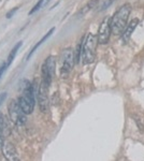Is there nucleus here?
Here are the masks:
<instances>
[{"label":"nucleus","mask_w":144,"mask_h":161,"mask_svg":"<svg viewBox=\"0 0 144 161\" xmlns=\"http://www.w3.org/2000/svg\"><path fill=\"white\" fill-rule=\"evenodd\" d=\"M131 12V6L129 3L122 6L117 10L113 17H111V31L115 36H122L125 28L127 27L129 14Z\"/></svg>","instance_id":"f257e3e1"},{"label":"nucleus","mask_w":144,"mask_h":161,"mask_svg":"<svg viewBox=\"0 0 144 161\" xmlns=\"http://www.w3.org/2000/svg\"><path fill=\"white\" fill-rule=\"evenodd\" d=\"M98 45V40L97 36L93 33H88L86 36V39L83 43V48H82V60L83 63L88 65L93 63L96 58V48Z\"/></svg>","instance_id":"f03ea898"},{"label":"nucleus","mask_w":144,"mask_h":161,"mask_svg":"<svg viewBox=\"0 0 144 161\" xmlns=\"http://www.w3.org/2000/svg\"><path fill=\"white\" fill-rule=\"evenodd\" d=\"M61 60H63V66L60 69V74L63 78H67L69 76L71 70L73 69V66L75 62L74 52L70 47H67L61 53Z\"/></svg>","instance_id":"7ed1b4c3"},{"label":"nucleus","mask_w":144,"mask_h":161,"mask_svg":"<svg viewBox=\"0 0 144 161\" xmlns=\"http://www.w3.org/2000/svg\"><path fill=\"white\" fill-rule=\"evenodd\" d=\"M9 115L10 119L13 124H15L16 126H23L26 122V114L23 112V110L21 109L20 104L17 101L12 100L9 104Z\"/></svg>","instance_id":"20e7f679"},{"label":"nucleus","mask_w":144,"mask_h":161,"mask_svg":"<svg viewBox=\"0 0 144 161\" xmlns=\"http://www.w3.org/2000/svg\"><path fill=\"white\" fill-rule=\"evenodd\" d=\"M55 69H56V58L54 56H48L42 66V80H45L48 85H51L53 76L55 75Z\"/></svg>","instance_id":"39448f33"},{"label":"nucleus","mask_w":144,"mask_h":161,"mask_svg":"<svg viewBox=\"0 0 144 161\" xmlns=\"http://www.w3.org/2000/svg\"><path fill=\"white\" fill-rule=\"evenodd\" d=\"M48 85L45 80H42L41 84L39 86V94H38V102H39V107L40 111L42 113H47L48 112V105H50V102H48Z\"/></svg>","instance_id":"423d86ee"},{"label":"nucleus","mask_w":144,"mask_h":161,"mask_svg":"<svg viewBox=\"0 0 144 161\" xmlns=\"http://www.w3.org/2000/svg\"><path fill=\"white\" fill-rule=\"evenodd\" d=\"M111 18L105 17L101 22L100 26L98 29V35H97V40L99 44H107L111 37Z\"/></svg>","instance_id":"0eeeda50"},{"label":"nucleus","mask_w":144,"mask_h":161,"mask_svg":"<svg viewBox=\"0 0 144 161\" xmlns=\"http://www.w3.org/2000/svg\"><path fill=\"white\" fill-rule=\"evenodd\" d=\"M2 152L3 155H5L6 159L9 161H16L20 160V157L17 155V152H16V148L14 147V145L12 143H5L2 145Z\"/></svg>","instance_id":"6e6552de"},{"label":"nucleus","mask_w":144,"mask_h":161,"mask_svg":"<svg viewBox=\"0 0 144 161\" xmlns=\"http://www.w3.org/2000/svg\"><path fill=\"white\" fill-rule=\"evenodd\" d=\"M138 24H139V20H138V18H135V20H132L130 23H129V25H127V27L125 28L124 32L122 33V42L124 44H127L129 42V40H130L133 31H135V28H137Z\"/></svg>","instance_id":"1a4fd4ad"},{"label":"nucleus","mask_w":144,"mask_h":161,"mask_svg":"<svg viewBox=\"0 0 144 161\" xmlns=\"http://www.w3.org/2000/svg\"><path fill=\"white\" fill-rule=\"evenodd\" d=\"M18 104H20V107H21V109L23 110V112H24L25 114H31L33 112V109L35 107H32V105H30L29 104L27 101H25L24 99L22 98V97H20V99H18Z\"/></svg>","instance_id":"9d476101"},{"label":"nucleus","mask_w":144,"mask_h":161,"mask_svg":"<svg viewBox=\"0 0 144 161\" xmlns=\"http://www.w3.org/2000/svg\"><path fill=\"white\" fill-rule=\"evenodd\" d=\"M54 31H55V28H52V29H51V30H50V31H48V32H47V33H46V35H45V36H44V37H43V38H42V39H41V40H40V41H39V42H38V43H37V44H36V45H35V46H33V47H32V50H31V52H30V53H29V55H28V57H27V58H28V59H29V58H30V57H31V56H32V54H33V53H35V52H36V50H37V48H38V47H39V46H40V45H41V44H42V43H43V42H44V41H46V40H47V39H48V38H50V37H51V35H52V33H53V32H54Z\"/></svg>","instance_id":"9b49d317"},{"label":"nucleus","mask_w":144,"mask_h":161,"mask_svg":"<svg viewBox=\"0 0 144 161\" xmlns=\"http://www.w3.org/2000/svg\"><path fill=\"white\" fill-rule=\"evenodd\" d=\"M0 129L2 131L3 135H8L9 134V126H8V122L6 120V117L3 114L0 113Z\"/></svg>","instance_id":"f8f14e48"},{"label":"nucleus","mask_w":144,"mask_h":161,"mask_svg":"<svg viewBox=\"0 0 144 161\" xmlns=\"http://www.w3.org/2000/svg\"><path fill=\"white\" fill-rule=\"evenodd\" d=\"M22 43H23L22 41L17 42V43H16V45L13 47V50L11 51V53H10L9 57H8L7 66H10V65H11V62H12V61H13V59H14V57H15V55H16V53H17V51L20 50V47H21V46H22Z\"/></svg>","instance_id":"ddd939ff"},{"label":"nucleus","mask_w":144,"mask_h":161,"mask_svg":"<svg viewBox=\"0 0 144 161\" xmlns=\"http://www.w3.org/2000/svg\"><path fill=\"white\" fill-rule=\"evenodd\" d=\"M83 43H84V38L81 39V42L78 44L77 46V51L74 52V57H75V62L79 63L81 60V56H82V48H83Z\"/></svg>","instance_id":"4468645a"},{"label":"nucleus","mask_w":144,"mask_h":161,"mask_svg":"<svg viewBox=\"0 0 144 161\" xmlns=\"http://www.w3.org/2000/svg\"><path fill=\"white\" fill-rule=\"evenodd\" d=\"M43 1H44V0H39V1H38V3H37V5H36L35 7L32 8V10H31V11L29 12V14H33V13H35V12H37L38 10H40V8H41V6L43 5Z\"/></svg>","instance_id":"2eb2a0df"},{"label":"nucleus","mask_w":144,"mask_h":161,"mask_svg":"<svg viewBox=\"0 0 144 161\" xmlns=\"http://www.w3.org/2000/svg\"><path fill=\"white\" fill-rule=\"evenodd\" d=\"M113 2V0H109V1H108V2H104L102 5V7H101V9H100V11H102V10H104V9H107L108 7H109L110 5H111V3Z\"/></svg>","instance_id":"dca6fc26"},{"label":"nucleus","mask_w":144,"mask_h":161,"mask_svg":"<svg viewBox=\"0 0 144 161\" xmlns=\"http://www.w3.org/2000/svg\"><path fill=\"white\" fill-rule=\"evenodd\" d=\"M6 98H7V92H2V94H0V105L2 104L3 101L6 100Z\"/></svg>","instance_id":"f3484780"},{"label":"nucleus","mask_w":144,"mask_h":161,"mask_svg":"<svg viewBox=\"0 0 144 161\" xmlns=\"http://www.w3.org/2000/svg\"><path fill=\"white\" fill-rule=\"evenodd\" d=\"M17 11V8H15V9H13L12 11H10V12H8L7 13V18H11V16H13L14 15V13Z\"/></svg>","instance_id":"a211bd4d"},{"label":"nucleus","mask_w":144,"mask_h":161,"mask_svg":"<svg viewBox=\"0 0 144 161\" xmlns=\"http://www.w3.org/2000/svg\"><path fill=\"white\" fill-rule=\"evenodd\" d=\"M7 67H8V66L5 65V63L0 66V77H1V75H2V73L5 72V70H6V68H7Z\"/></svg>","instance_id":"6ab92c4d"}]
</instances>
